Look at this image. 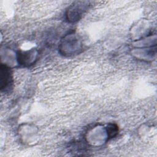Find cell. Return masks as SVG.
<instances>
[{
  "mask_svg": "<svg viewBox=\"0 0 157 157\" xmlns=\"http://www.w3.org/2000/svg\"><path fill=\"white\" fill-rule=\"evenodd\" d=\"M118 132V128L117 126L114 124H110L108 128V133H109V137L110 138L114 137Z\"/></svg>",
  "mask_w": 157,
  "mask_h": 157,
  "instance_id": "7a4b0ae2",
  "label": "cell"
},
{
  "mask_svg": "<svg viewBox=\"0 0 157 157\" xmlns=\"http://www.w3.org/2000/svg\"><path fill=\"white\" fill-rule=\"evenodd\" d=\"M12 83V77L11 72L8 67L1 65V88L6 90L9 87Z\"/></svg>",
  "mask_w": 157,
  "mask_h": 157,
  "instance_id": "6da1fadb",
  "label": "cell"
}]
</instances>
